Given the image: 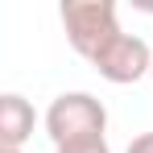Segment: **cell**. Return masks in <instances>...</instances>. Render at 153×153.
Listing matches in <instances>:
<instances>
[{"label": "cell", "instance_id": "obj_6", "mask_svg": "<svg viewBox=\"0 0 153 153\" xmlns=\"http://www.w3.org/2000/svg\"><path fill=\"white\" fill-rule=\"evenodd\" d=\"M124 153H153V132H141V137H132Z\"/></svg>", "mask_w": 153, "mask_h": 153}, {"label": "cell", "instance_id": "obj_1", "mask_svg": "<svg viewBox=\"0 0 153 153\" xmlns=\"http://www.w3.org/2000/svg\"><path fill=\"white\" fill-rule=\"evenodd\" d=\"M62 17V29H66V42L75 46V54H83L87 62L108 46L116 42L124 29H120V13L112 0H66L58 8Z\"/></svg>", "mask_w": 153, "mask_h": 153}, {"label": "cell", "instance_id": "obj_2", "mask_svg": "<svg viewBox=\"0 0 153 153\" xmlns=\"http://www.w3.org/2000/svg\"><path fill=\"white\" fill-rule=\"evenodd\" d=\"M46 137L54 149L83 137H108V108L91 91H62L46 108Z\"/></svg>", "mask_w": 153, "mask_h": 153}, {"label": "cell", "instance_id": "obj_4", "mask_svg": "<svg viewBox=\"0 0 153 153\" xmlns=\"http://www.w3.org/2000/svg\"><path fill=\"white\" fill-rule=\"evenodd\" d=\"M33 124H37L33 103L17 91H4L0 95V141H4V149H21L33 137Z\"/></svg>", "mask_w": 153, "mask_h": 153}, {"label": "cell", "instance_id": "obj_5", "mask_svg": "<svg viewBox=\"0 0 153 153\" xmlns=\"http://www.w3.org/2000/svg\"><path fill=\"white\" fill-rule=\"evenodd\" d=\"M54 153H112V145H108V137H83L71 145H58Z\"/></svg>", "mask_w": 153, "mask_h": 153}, {"label": "cell", "instance_id": "obj_3", "mask_svg": "<svg viewBox=\"0 0 153 153\" xmlns=\"http://www.w3.org/2000/svg\"><path fill=\"white\" fill-rule=\"evenodd\" d=\"M91 66H95L108 83L124 87V83H137V79L153 75V50H149L145 37H137V33H120L116 42H108V46L91 58Z\"/></svg>", "mask_w": 153, "mask_h": 153}, {"label": "cell", "instance_id": "obj_7", "mask_svg": "<svg viewBox=\"0 0 153 153\" xmlns=\"http://www.w3.org/2000/svg\"><path fill=\"white\" fill-rule=\"evenodd\" d=\"M0 153H21V149H0Z\"/></svg>", "mask_w": 153, "mask_h": 153}, {"label": "cell", "instance_id": "obj_8", "mask_svg": "<svg viewBox=\"0 0 153 153\" xmlns=\"http://www.w3.org/2000/svg\"><path fill=\"white\" fill-rule=\"evenodd\" d=\"M149 79H153V75H149Z\"/></svg>", "mask_w": 153, "mask_h": 153}]
</instances>
